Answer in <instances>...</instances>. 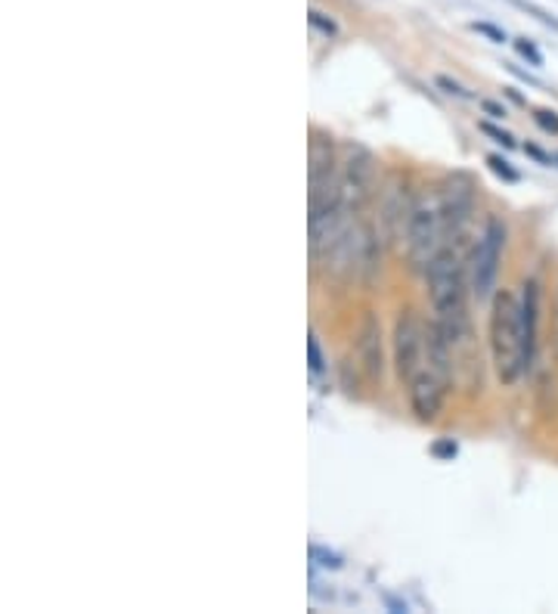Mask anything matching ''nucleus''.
<instances>
[{
  "mask_svg": "<svg viewBox=\"0 0 558 614\" xmlns=\"http://www.w3.org/2000/svg\"><path fill=\"white\" fill-rule=\"evenodd\" d=\"M397 376L410 391V407L422 422H432L444 410L451 388V351L441 326L425 323L415 310H400L395 323Z\"/></svg>",
  "mask_w": 558,
  "mask_h": 614,
  "instance_id": "f257e3e1",
  "label": "nucleus"
},
{
  "mask_svg": "<svg viewBox=\"0 0 558 614\" xmlns=\"http://www.w3.org/2000/svg\"><path fill=\"white\" fill-rule=\"evenodd\" d=\"M490 357L505 388L522 379L534 357V336L524 317V305L512 289H500L490 310Z\"/></svg>",
  "mask_w": 558,
  "mask_h": 614,
  "instance_id": "f03ea898",
  "label": "nucleus"
},
{
  "mask_svg": "<svg viewBox=\"0 0 558 614\" xmlns=\"http://www.w3.org/2000/svg\"><path fill=\"white\" fill-rule=\"evenodd\" d=\"M429 276V292H432L434 323L444 332H456L468 326L466 307V254L463 242H447L441 254L425 271Z\"/></svg>",
  "mask_w": 558,
  "mask_h": 614,
  "instance_id": "7ed1b4c3",
  "label": "nucleus"
},
{
  "mask_svg": "<svg viewBox=\"0 0 558 614\" xmlns=\"http://www.w3.org/2000/svg\"><path fill=\"white\" fill-rule=\"evenodd\" d=\"M407 242H410V258H413L415 271H429L434 258L447 246V224H444L441 196H422L415 202L410 220H407Z\"/></svg>",
  "mask_w": 558,
  "mask_h": 614,
  "instance_id": "20e7f679",
  "label": "nucleus"
},
{
  "mask_svg": "<svg viewBox=\"0 0 558 614\" xmlns=\"http://www.w3.org/2000/svg\"><path fill=\"white\" fill-rule=\"evenodd\" d=\"M505 246V227L503 220L490 217L481 239L475 242L471 258H468V276H471V292L478 298H487L497 286V273H500V258Z\"/></svg>",
  "mask_w": 558,
  "mask_h": 614,
  "instance_id": "39448f33",
  "label": "nucleus"
},
{
  "mask_svg": "<svg viewBox=\"0 0 558 614\" xmlns=\"http://www.w3.org/2000/svg\"><path fill=\"white\" fill-rule=\"evenodd\" d=\"M373 190H376V159L357 146V149H351L348 162L339 171V202L348 215H357L369 202Z\"/></svg>",
  "mask_w": 558,
  "mask_h": 614,
  "instance_id": "423d86ee",
  "label": "nucleus"
},
{
  "mask_svg": "<svg viewBox=\"0 0 558 614\" xmlns=\"http://www.w3.org/2000/svg\"><path fill=\"white\" fill-rule=\"evenodd\" d=\"M361 366L369 382H382L385 361H382V326L373 310L363 314L361 323Z\"/></svg>",
  "mask_w": 558,
  "mask_h": 614,
  "instance_id": "0eeeda50",
  "label": "nucleus"
},
{
  "mask_svg": "<svg viewBox=\"0 0 558 614\" xmlns=\"http://www.w3.org/2000/svg\"><path fill=\"white\" fill-rule=\"evenodd\" d=\"M310 561H317L320 568H342V556L339 553H332V549H323L320 543H310Z\"/></svg>",
  "mask_w": 558,
  "mask_h": 614,
  "instance_id": "6e6552de",
  "label": "nucleus"
},
{
  "mask_svg": "<svg viewBox=\"0 0 558 614\" xmlns=\"http://www.w3.org/2000/svg\"><path fill=\"white\" fill-rule=\"evenodd\" d=\"M487 164H490V171H493L497 178H503L505 183H519V181H522V174H519V171H515L512 164L505 162L503 156H490V159H487Z\"/></svg>",
  "mask_w": 558,
  "mask_h": 614,
  "instance_id": "1a4fd4ad",
  "label": "nucleus"
},
{
  "mask_svg": "<svg viewBox=\"0 0 558 614\" xmlns=\"http://www.w3.org/2000/svg\"><path fill=\"white\" fill-rule=\"evenodd\" d=\"M307 361H310V373H323L326 369V361H323V351H320V342H317V336L310 332L307 336Z\"/></svg>",
  "mask_w": 558,
  "mask_h": 614,
  "instance_id": "9d476101",
  "label": "nucleus"
},
{
  "mask_svg": "<svg viewBox=\"0 0 558 614\" xmlns=\"http://www.w3.org/2000/svg\"><path fill=\"white\" fill-rule=\"evenodd\" d=\"M307 22L317 29V32H323L326 37H335L339 35V25H335V19H329L326 13H320V10H310V16H307Z\"/></svg>",
  "mask_w": 558,
  "mask_h": 614,
  "instance_id": "9b49d317",
  "label": "nucleus"
},
{
  "mask_svg": "<svg viewBox=\"0 0 558 614\" xmlns=\"http://www.w3.org/2000/svg\"><path fill=\"white\" fill-rule=\"evenodd\" d=\"M515 50H519L531 66H543V54L531 44V41H527V37H519V41H515Z\"/></svg>",
  "mask_w": 558,
  "mask_h": 614,
  "instance_id": "f8f14e48",
  "label": "nucleus"
},
{
  "mask_svg": "<svg viewBox=\"0 0 558 614\" xmlns=\"http://www.w3.org/2000/svg\"><path fill=\"white\" fill-rule=\"evenodd\" d=\"M471 29H475L478 35H485L487 41H493V44H505L503 29H497V25H490V22H471Z\"/></svg>",
  "mask_w": 558,
  "mask_h": 614,
  "instance_id": "ddd939ff",
  "label": "nucleus"
},
{
  "mask_svg": "<svg viewBox=\"0 0 558 614\" xmlns=\"http://www.w3.org/2000/svg\"><path fill=\"white\" fill-rule=\"evenodd\" d=\"M537 125L543 127V130H549V134H558V112H553V109H537Z\"/></svg>",
  "mask_w": 558,
  "mask_h": 614,
  "instance_id": "4468645a",
  "label": "nucleus"
},
{
  "mask_svg": "<svg viewBox=\"0 0 558 614\" xmlns=\"http://www.w3.org/2000/svg\"><path fill=\"white\" fill-rule=\"evenodd\" d=\"M437 88H444L447 93H453V96H463V100H468L471 93L463 88V84H456L453 78H447V75H437Z\"/></svg>",
  "mask_w": 558,
  "mask_h": 614,
  "instance_id": "2eb2a0df",
  "label": "nucleus"
},
{
  "mask_svg": "<svg viewBox=\"0 0 558 614\" xmlns=\"http://www.w3.org/2000/svg\"><path fill=\"white\" fill-rule=\"evenodd\" d=\"M481 130H485V134H490V137H493V140H497V144H503L505 149H512V146H515V140H512V134H505V130H500V127H493V125H481Z\"/></svg>",
  "mask_w": 558,
  "mask_h": 614,
  "instance_id": "dca6fc26",
  "label": "nucleus"
},
{
  "mask_svg": "<svg viewBox=\"0 0 558 614\" xmlns=\"http://www.w3.org/2000/svg\"><path fill=\"white\" fill-rule=\"evenodd\" d=\"M432 453L437 459H453V456L459 453V447H456V441H437L432 447Z\"/></svg>",
  "mask_w": 558,
  "mask_h": 614,
  "instance_id": "f3484780",
  "label": "nucleus"
},
{
  "mask_svg": "<svg viewBox=\"0 0 558 614\" xmlns=\"http://www.w3.org/2000/svg\"><path fill=\"white\" fill-rule=\"evenodd\" d=\"M524 149H527V156H534V159H537V162H543V164H553V159H549V156H546V152H543V149H537V146H524Z\"/></svg>",
  "mask_w": 558,
  "mask_h": 614,
  "instance_id": "a211bd4d",
  "label": "nucleus"
},
{
  "mask_svg": "<svg viewBox=\"0 0 558 614\" xmlns=\"http://www.w3.org/2000/svg\"><path fill=\"white\" fill-rule=\"evenodd\" d=\"M485 112L487 115H493V118H505V106H500V103H490V100H485Z\"/></svg>",
  "mask_w": 558,
  "mask_h": 614,
  "instance_id": "6ab92c4d",
  "label": "nucleus"
},
{
  "mask_svg": "<svg viewBox=\"0 0 558 614\" xmlns=\"http://www.w3.org/2000/svg\"><path fill=\"white\" fill-rule=\"evenodd\" d=\"M509 72H515V75H519V78H522V81H527V84H534V88H540V81H537V78H531V75H527V72H522L519 66H509Z\"/></svg>",
  "mask_w": 558,
  "mask_h": 614,
  "instance_id": "aec40b11",
  "label": "nucleus"
},
{
  "mask_svg": "<svg viewBox=\"0 0 558 614\" xmlns=\"http://www.w3.org/2000/svg\"><path fill=\"white\" fill-rule=\"evenodd\" d=\"M556 344H558V302H556Z\"/></svg>",
  "mask_w": 558,
  "mask_h": 614,
  "instance_id": "412c9836",
  "label": "nucleus"
},
{
  "mask_svg": "<svg viewBox=\"0 0 558 614\" xmlns=\"http://www.w3.org/2000/svg\"><path fill=\"white\" fill-rule=\"evenodd\" d=\"M556 162H558V159H556Z\"/></svg>",
  "mask_w": 558,
  "mask_h": 614,
  "instance_id": "4be33fe9",
  "label": "nucleus"
}]
</instances>
